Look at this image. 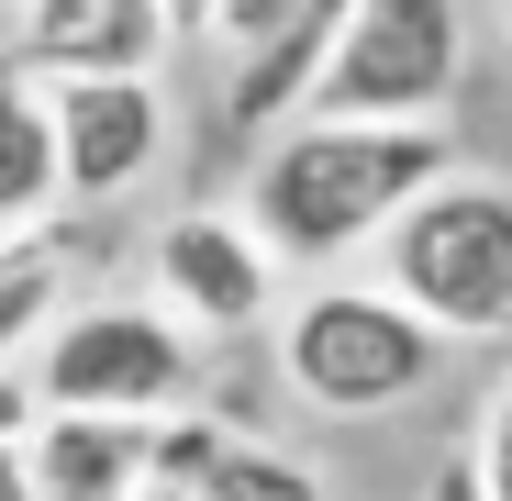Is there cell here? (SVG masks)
<instances>
[{
    "label": "cell",
    "mask_w": 512,
    "mask_h": 501,
    "mask_svg": "<svg viewBox=\"0 0 512 501\" xmlns=\"http://www.w3.org/2000/svg\"><path fill=\"white\" fill-rule=\"evenodd\" d=\"M435 179H457V145L446 123H334L301 112L245 179V223L279 245V268H334L379 245Z\"/></svg>",
    "instance_id": "obj_1"
},
{
    "label": "cell",
    "mask_w": 512,
    "mask_h": 501,
    "mask_svg": "<svg viewBox=\"0 0 512 501\" xmlns=\"http://www.w3.org/2000/svg\"><path fill=\"white\" fill-rule=\"evenodd\" d=\"M379 290H401L446 346L512 334V190L501 179H435L379 234Z\"/></svg>",
    "instance_id": "obj_2"
},
{
    "label": "cell",
    "mask_w": 512,
    "mask_h": 501,
    "mask_svg": "<svg viewBox=\"0 0 512 501\" xmlns=\"http://www.w3.org/2000/svg\"><path fill=\"white\" fill-rule=\"evenodd\" d=\"M435 368L446 334L401 290H301L279 323V379L312 412H401L412 390H435Z\"/></svg>",
    "instance_id": "obj_3"
},
{
    "label": "cell",
    "mask_w": 512,
    "mask_h": 501,
    "mask_svg": "<svg viewBox=\"0 0 512 501\" xmlns=\"http://www.w3.org/2000/svg\"><path fill=\"white\" fill-rule=\"evenodd\" d=\"M34 390H45V412L167 424V412H201V334L179 312H145V301H90L34 346Z\"/></svg>",
    "instance_id": "obj_4"
},
{
    "label": "cell",
    "mask_w": 512,
    "mask_h": 501,
    "mask_svg": "<svg viewBox=\"0 0 512 501\" xmlns=\"http://www.w3.org/2000/svg\"><path fill=\"white\" fill-rule=\"evenodd\" d=\"M468 78V12L457 0H357L312 112L334 123H435Z\"/></svg>",
    "instance_id": "obj_5"
},
{
    "label": "cell",
    "mask_w": 512,
    "mask_h": 501,
    "mask_svg": "<svg viewBox=\"0 0 512 501\" xmlns=\"http://www.w3.org/2000/svg\"><path fill=\"white\" fill-rule=\"evenodd\" d=\"M145 268H156V301L190 334H256L279 312V245L245 212H167Z\"/></svg>",
    "instance_id": "obj_6"
},
{
    "label": "cell",
    "mask_w": 512,
    "mask_h": 501,
    "mask_svg": "<svg viewBox=\"0 0 512 501\" xmlns=\"http://www.w3.org/2000/svg\"><path fill=\"white\" fill-rule=\"evenodd\" d=\"M45 101H56V156H67V212L123 201L145 167L167 156L156 78H45Z\"/></svg>",
    "instance_id": "obj_7"
},
{
    "label": "cell",
    "mask_w": 512,
    "mask_h": 501,
    "mask_svg": "<svg viewBox=\"0 0 512 501\" xmlns=\"http://www.w3.org/2000/svg\"><path fill=\"white\" fill-rule=\"evenodd\" d=\"M34 479H45V501H145L156 490V424H134V412H45Z\"/></svg>",
    "instance_id": "obj_8"
},
{
    "label": "cell",
    "mask_w": 512,
    "mask_h": 501,
    "mask_svg": "<svg viewBox=\"0 0 512 501\" xmlns=\"http://www.w3.org/2000/svg\"><path fill=\"white\" fill-rule=\"evenodd\" d=\"M67 212V156H56V101L23 56H0V245Z\"/></svg>",
    "instance_id": "obj_9"
},
{
    "label": "cell",
    "mask_w": 512,
    "mask_h": 501,
    "mask_svg": "<svg viewBox=\"0 0 512 501\" xmlns=\"http://www.w3.org/2000/svg\"><path fill=\"white\" fill-rule=\"evenodd\" d=\"M67 268H78V234H67V223H34V234L0 245V379H12L23 346H45V334H56Z\"/></svg>",
    "instance_id": "obj_10"
},
{
    "label": "cell",
    "mask_w": 512,
    "mask_h": 501,
    "mask_svg": "<svg viewBox=\"0 0 512 501\" xmlns=\"http://www.w3.org/2000/svg\"><path fill=\"white\" fill-rule=\"evenodd\" d=\"M179 45V23H167V0H112V12H90L67 45L23 56L34 78H156V56Z\"/></svg>",
    "instance_id": "obj_11"
},
{
    "label": "cell",
    "mask_w": 512,
    "mask_h": 501,
    "mask_svg": "<svg viewBox=\"0 0 512 501\" xmlns=\"http://www.w3.org/2000/svg\"><path fill=\"white\" fill-rule=\"evenodd\" d=\"M234 446H245V435H234V424H212V412H167V424H156V479H179V490H212Z\"/></svg>",
    "instance_id": "obj_12"
},
{
    "label": "cell",
    "mask_w": 512,
    "mask_h": 501,
    "mask_svg": "<svg viewBox=\"0 0 512 501\" xmlns=\"http://www.w3.org/2000/svg\"><path fill=\"white\" fill-rule=\"evenodd\" d=\"M201 501H323V479H312L301 457H279V446H234Z\"/></svg>",
    "instance_id": "obj_13"
},
{
    "label": "cell",
    "mask_w": 512,
    "mask_h": 501,
    "mask_svg": "<svg viewBox=\"0 0 512 501\" xmlns=\"http://www.w3.org/2000/svg\"><path fill=\"white\" fill-rule=\"evenodd\" d=\"M45 390H12V379H0V501H45V479H34V424H45V412H34Z\"/></svg>",
    "instance_id": "obj_14"
},
{
    "label": "cell",
    "mask_w": 512,
    "mask_h": 501,
    "mask_svg": "<svg viewBox=\"0 0 512 501\" xmlns=\"http://www.w3.org/2000/svg\"><path fill=\"white\" fill-rule=\"evenodd\" d=\"M301 12H312V0H223V23H212V34H223L234 56H256V45H279Z\"/></svg>",
    "instance_id": "obj_15"
},
{
    "label": "cell",
    "mask_w": 512,
    "mask_h": 501,
    "mask_svg": "<svg viewBox=\"0 0 512 501\" xmlns=\"http://www.w3.org/2000/svg\"><path fill=\"white\" fill-rule=\"evenodd\" d=\"M90 12H112V0H23V34H12V56H45V45H67Z\"/></svg>",
    "instance_id": "obj_16"
},
{
    "label": "cell",
    "mask_w": 512,
    "mask_h": 501,
    "mask_svg": "<svg viewBox=\"0 0 512 501\" xmlns=\"http://www.w3.org/2000/svg\"><path fill=\"white\" fill-rule=\"evenodd\" d=\"M468 457H479V468H490V490L512 501V379L490 390V412H479V446H468Z\"/></svg>",
    "instance_id": "obj_17"
},
{
    "label": "cell",
    "mask_w": 512,
    "mask_h": 501,
    "mask_svg": "<svg viewBox=\"0 0 512 501\" xmlns=\"http://www.w3.org/2000/svg\"><path fill=\"white\" fill-rule=\"evenodd\" d=\"M423 501H501V490H490V468H479V457H446L435 479H423Z\"/></svg>",
    "instance_id": "obj_18"
},
{
    "label": "cell",
    "mask_w": 512,
    "mask_h": 501,
    "mask_svg": "<svg viewBox=\"0 0 512 501\" xmlns=\"http://www.w3.org/2000/svg\"><path fill=\"white\" fill-rule=\"evenodd\" d=\"M167 23H179V34H212V23H223V0H167Z\"/></svg>",
    "instance_id": "obj_19"
},
{
    "label": "cell",
    "mask_w": 512,
    "mask_h": 501,
    "mask_svg": "<svg viewBox=\"0 0 512 501\" xmlns=\"http://www.w3.org/2000/svg\"><path fill=\"white\" fill-rule=\"evenodd\" d=\"M145 501H201V490H179V479H156V490H145Z\"/></svg>",
    "instance_id": "obj_20"
}]
</instances>
